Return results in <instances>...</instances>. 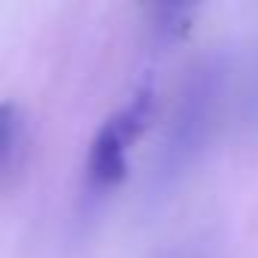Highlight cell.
<instances>
[{
	"instance_id": "7a4b0ae2",
	"label": "cell",
	"mask_w": 258,
	"mask_h": 258,
	"mask_svg": "<svg viewBox=\"0 0 258 258\" xmlns=\"http://www.w3.org/2000/svg\"><path fill=\"white\" fill-rule=\"evenodd\" d=\"M155 118V91L149 82L134 88L124 106H118L91 140L85 158V179L94 191H109L127 176V155L140 143Z\"/></svg>"
},
{
	"instance_id": "5b68a950",
	"label": "cell",
	"mask_w": 258,
	"mask_h": 258,
	"mask_svg": "<svg viewBox=\"0 0 258 258\" xmlns=\"http://www.w3.org/2000/svg\"><path fill=\"white\" fill-rule=\"evenodd\" d=\"M252 118H258V79H255V94H252Z\"/></svg>"
},
{
	"instance_id": "6da1fadb",
	"label": "cell",
	"mask_w": 258,
	"mask_h": 258,
	"mask_svg": "<svg viewBox=\"0 0 258 258\" xmlns=\"http://www.w3.org/2000/svg\"><path fill=\"white\" fill-rule=\"evenodd\" d=\"M225 61L222 58H204L195 64L179 85L173 112L164 127V140L155 158V179L173 182L179 179L210 146L219 112H222V94H225Z\"/></svg>"
},
{
	"instance_id": "277c9868",
	"label": "cell",
	"mask_w": 258,
	"mask_h": 258,
	"mask_svg": "<svg viewBox=\"0 0 258 258\" xmlns=\"http://www.w3.org/2000/svg\"><path fill=\"white\" fill-rule=\"evenodd\" d=\"M195 22V7L191 4H161L149 10V28L158 43H179L191 31Z\"/></svg>"
},
{
	"instance_id": "3957f363",
	"label": "cell",
	"mask_w": 258,
	"mask_h": 258,
	"mask_svg": "<svg viewBox=\"0 0 258 258\" xmlns=\"http://www.w3.org/2000/svg\"><path fill=\"white\" fill-rule=\"evenodd\" d=\"M28 143V121L19 103L0 100V173H10Z\"/></svg>"
}]
</instances>
